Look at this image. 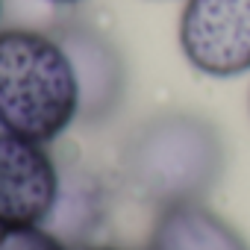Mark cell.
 Segmentation results:
<instances>
[{
	"label": "cell",
	"instance_id": "6da1fadb",
	"mask_svg": "<svg viewBox=\"0 0 250 250\" xmlns=\"http://www.w3.org/2000/svg\"><path fill=\"white\" fill-rule=\"evenodd\" d=\"M224 165L227 147L218 127L194 112H159L142 121L121 147L124 183L159 209L203 200Z\"/></svg>",
	"mask_w": 250,
	"mask_h": 250
},
{
	"label": "cell",
	"instance_id": "7a4b0ae2",
	"mask_svg": "<svg viewBox=\"0 0 250 250\" xmlns=\"http://www.w3.org/2000/svg\"><path fill=\"white\" fill-rule=\"evenodd\" d=\"M80 121V85L56 33L0 30V130L53 145Z\"/></svg>",
	"mask_w": 250,
	"mask_h": 250
},
{
	"label": "cell",
	"instance_id": "3957f363",
	"mask_svg": "<svg viewBox=\"0 0 250 250\" xmlns=\"http://www.w3.org/2000/svg\"><path fill=\"white\" fill-rule=\"evenodd\" d=\"M177 44L203 77L235 80L250 74V0H186Z\"/></svg>",
	"mask_w": 250,
	"mask_h": 250
},
{
	"label": "cell",
	"instance_id": "277c9868",
	"mask_svg": "<svg viewBox=\"0 0 250 250\" xmlns=\"http://www.w3.org/2000/svg\"><path fill=\"white\" fill-rule=\"evenodd\" d=\"M62 171L47 145L0 130V227H47Z\"/></svg>",
	"mask_w": 250,
	"mask_h": 250
},
{
	"label": "cell",
	"instance_id": "5b68a950",
	"mask_svg": "<svg viewBox=\"0 0 250 250\" xmlns=\"http://www.w3.org/2000/svg\"><path fill=\"white\" fill-rule=\"evenodd\" d=\"M56 39L71 56L80 85V121L88 127L109 121L127 91V62L115 42L91 24L68 21L56 30Z\"/></svg>",
	"mask_w": 250,
	"mask_h": 250
},
{
	"label": "cell",
	"instance_id": "8992f818",
	"mask_svg": "<svg viewBox=\"0 0 250 250\" xmlns=\"http://www.w3.org/2000/svg\"><path fill=\"white\" fill-rule=\"evenodd\" d=\"M147 250H250L247 238L203 200L159 209Z\"/></svg>",
	"mask_w": 250,
	"mask_h": 250
},
{
	"label": "cell",
	"instance_id": "52a82bcc",
	"mask_svg": "<svg viewBox=\"0 0 250 250\" xmlns=\"http://www.w3.org/2000/svg\"><path fill=\"white\" fill-rule=\"evenodd\" d=\"M88 186L91 183H85V180H77L74 186H65V180H62L59 203L47 221V229H53L62 241L83 238L88 232V227L97 221V191Z\"/></svg>",
	"mask_w": 250,
	"mask_h": 250
},
{
	"label": "cell",
	"instance_id": "ba28073f",
	"mask_svg": "<svg viewBox=\"0 0 250 250\" xmlns=\"http://www.w3.org/2000/svg\"><path fill=\"white\" fill-rule=\"evenodd\" d=\"M0 250H68L47 227H0Z\"/></svg>",
	"mask_w": 250,
	"mask_h": 250
},
{
	"label": "cell",
	"instance_id": "9c48e42d",
	"mask_svg": "<svg viewBox=\"0 0 250 250\" xmlns=\"http://www.w3.org/2000/svg\"><path fill=\"white\" fill-rule=\"evenodd\" d=\"M83 250H127V247H115V244H91V247H83Z\"/></svg>",
	"mask_w": 250,
	"mask_h": 250
},
{
	"label": "cell",
	"instance_id": "30bf717a",
	"mask_svg": "<svg viewBox=\"0 0 250 250\" xmlns=\"http://www.w3.org/2000/svg\"><path fill=\"white\" fill-rule=\"evenodd\" d=\"M44 3H53V6H77L83 0H44Z\"/></svg>",
	"mask_w": 250,
	"mask_h": 250
},
{
	"label": "cell",
	"instance_id": "8fae6325",
	"mask_svg": "<svg viewBox=\"0 0 250 250\" xmlns=\"http://www.w3.org/2000/svg\"><path fill=\"white\" fill-rule=\"evenodd\" d=\"M0 15H3V0H0Z\"/></svg>",
	"mask_w": 250,
	"mask_h": 250
}]
</instances>
